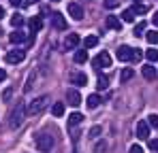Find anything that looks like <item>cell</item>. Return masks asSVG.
Segmentation results:
<instances>
[{"label": "cell", "mask_w": 158, "mask_h": 153, "mask_svg": "<svg viewBox=\"0 0 158 153\" xmlns=\"http://www.w3.org/2000/svg\"><path fill=\"white\" fill-rule=\"evenodd\" d=\"M28 115V106L24 104V102H17L15 106H13V111H11V117H9V126L13 128H19L22 124H24V119H26Z\"/></svg>", "instance_id": "1"}, {"label": "cell", "mask_w": 158, "mask_h": 153, "mask_svg": "<svg viewBox=\"0 0 158 153\" xmlns=\"http://www.w3.org/2000/svg\"><path fill=\"white\" fill-rule=\"evenodd\" d=\"M34 143H36V149L41 153H49L53 149V136H49V134H36Z\"/></svg>", "instance_id": "2"}, {"label": "cell", "mask_w": 158, "mask_h": 153, "mask_svg": "<svg viewBox=\"0 0 158 153\" xmlns=\"http://www.w3.org/2000/svg\"><path fill=\"white\" fill-rule=\"evenodd\" d=\"M47 96H39V98H34V100L28 104V115H39L45 106H47Z\"/></svg>", "instance_id": "3"}, {"label": "cell", "mask_w": 158, "mask_h": 153, "mask_svg": "<svg viewBox=\"0 0 158 153\" xmlns=\"http://www.w3.org/2000/svg\"><path fill=\"white\" fill-rule=\"evenodd\" d=\"M92 64H94V68H96V70H98V68H109V66H111V55H109L107 51H101V53L94 57V62H92Z\"/></svg>", "instance_id": "4"}, {"label": "cell", "mask_w": 158, "mask_h": 153, "mask_svg": "<svg viewBox=\"0 0 158 153\" xmlns=\"http://www.w3.org/2000/svg\"><path fill=\"white\" fill-rule=\"evenodd\" d=\"M24 57H26V51H22V49H13V51H9L6 53V62L9 64H19V62H24Z\"/></svg>", "instance_id": "5"}, {"label": "cell", "mask_w": 158, "mask_h": 153, "mask_svg": "<svg viewBox=\"0 0 158 153\" xmlns=\"http://www.w3.org/2000/svg\"><path fill=\"white\" fill-rule=\"evenodd\" d=\"M69 15L73 17V19H83V6L79 4V2H69Z\"/></svg>", "instance_id": "6"}, {"label": "cell", "mask_w": 158, "mask_h": 153, "mask_svg": "<svg viewBox=\"0 0 158 153\" xmlns=\"http://www.w3.org/2000/svg\"><path fill=\"white\" fill-rule=\"evenodd\" d=\"M79 43H81L79 34H66V38H64V51H73Z\"/></svg>", "instance_id": "7"}, {"label": "cell", "mask_w": 158, "mask_h": 153, "mask_svg": "<svg viewBox=\"0 0 158 153\" xmlns=\"http://www.w3.org/2000/svg\"><path fill=\"white\" fill-rule=\"evenodd\" d=\"M115 57L122 60V62H128V60H132V49L128 47V45H122L120 49L115 51Z\"/></svg>", "instance_id": "8"}, {"label": "cell", "mask_w": 158, "mask_h": 153, "mask_svg": "<svg viewBox=\"0 0 158 153\" xmlns=\"http://www.w3.org/2000/svg\"><path fill=\"white\" fill-rule=\"evenodd\" d=\"M137 136L143 138V140L150 138V124H148V121H139V124H137Z\"/></svg>", "instance_id": "9"}, {"label": "cell", "mask_w": 158, "mask_h": 153, "mask_svg": "<svg viewBox=\"0 0 158 153\" xmlns=\"http://www.w3.org/2000/svg\"><path fill=\"white\" fill-rule=\"evenodd\" d=\"M66 102H69L71 106H79V104H81V94H79L77 89H69V92H66Z\"/></svg>", "instance_id": "10"}, {"label": "cell", "mask_w": 158, "mask_h": 153, "mask_svg": "<svg viewBox=\"0 0 158 153\" xmlns=\"http://www.w3.org/2000/svg\"><path fill=\"white\" fill-rule=\"evenodd\" d=\"M52 24H53L56 30H66V19H64V15H62V13H53Z\"/></svg>", "instance_id": "11"}, {"label": "cell", "mask_w": 158, "mask_h": 153, "mask_svg": "<svg viewBox=\"0 0 158 153\" xmlns=\"http://www.w3.org/2000/svg\"><path fill=\"white\" fill-rule=\"evenodd\" d=\"M41 28H43V19H41V15L30 17V34H36Z\"/></svg>", "instance_id": "12"}, {"label": "cell", "mask_w": 158, "mask_h": 153, "mask_svg": "<svg viewBox=\"0 0 158 153\" xmlns=\"http://www.w3.org/2000/svg\"><path fill=\"white\" fill-rule=\"evenodd\" d=\"M96 45H98V36H96V34H90V36L83 38V49H92V47H96Z\"/></svg>", "instance_id": "13"}, {"label": "cell", "mask_w": 158, "mask_h": 153, "mask_svg": "<svg viewBox=\"0 0 158 153\" xmlns=\"http://www.w3.org/2000/svg\"><path fill=\"white\" fill-rule=\"evenodd\" d=\"M107 28H111V30H122V19H118L115 15H109V17H107Z\"/></svg>", "instance_id": "14"}, {"label": "cell", "mask_w": 158, "mask_h": 153, "mask_svg": "<svg viewBox=\"0 0 158 153\" xmlns=\"http://www.w3.org/2000/svg\"><path fill=\"white\" fill-rule=\"evenodd\" d=\"M156 68H154V66H152V62H150V64H148V66H143V76H145V79H148V81H154V79H156Z\"/></svg>", "instance_id": "15"}, {"label": "cell", "mask_w": 158, "mask_h": 153, "mask_svg": "<svg viewBox=\"0 0 158 153\" xmlns=\"http://www.w3.org/2000/svg\"><path fill=\"white\" fill-rule=\"evenodd\" d=\"M9 38H11V43H24V41H28V43H30V38H28L22 30H15V32H13Z\"/></svg>", "instance_id": "16"}, {"label": "cell", "mask_w": 158, "mask_h": 153, "mask_svg": "<svg viewBox=\"0 0 158 153\" xmlns=\"http://www.w3.org/2000/svg\"><path fill=\"white\" fill-rule=\"evenodd\" d=\"M71 83H75V85H81V87H83V85L88 83V76L83 75V73H75V75L71 76Z\"/></svg>", "instance_id": "17"}, {"label": "cell", "mask_w": 158, "mask_h": 153, "mask_svg": "<svg viewBox=\"0 0 158 153\" xmlns=\"http://www.w3.org/2000/svg\"><path fill=\"white\" fill-rule=\"evenodd\" d=\"M101 102H103V100H101V96H98V94H92V96H88L85 104H88V108H96Z\"/></svg>", "instance_id": "18"}, {"label": "cell", "mask_w": 158, "mask_h": 153, "mask_svg": "<svg viewBox=\"0 0 158 153\" xmlns=\"http://www.w3.org/2000/svg\"><path fill=\"white\" fill-rule=\"evenodd\" d=\"M81 121H83V115H79V113H71V117H69V126H71V128L79 126Z\"/></svg>", "instance_id": "19"}, {"label": "cell", "mask_w": 158, "mask_h": 153, "mask_svg": "<svg viewBox=\"0 0 158 153\" xmlns=\"http://www.w3.org/2000/svg\"><path fill=\"white\" fill-rule=\"evenodd\" d=\"M73 60H75L77 64H85V62H88V51H85V49H79L77 53H75V57H73Z\"/></svg>", "instance_id": "20"}, {"label": "cell", "mask_w": 158, "mask_h": 153, "mask_svg": "<svg viewBox=\"0 0 158 153\" xmlns=\"http://www.w3.org/2000/svg\"><path fill=\"white\" fill-rule=\"evenodd\" d=\"M96 85H98V89H107L109 87V79H107V75H98V79H96Z\"/></svg>", "instance_id": "21"}, {"label": "cell", "mask_w": 158, "mask_h": 153, "mask_svg": "<svg viewBox=\"0 0 158 153\" xmlns=\"http://www.w3.org/2000/svg\"><path fill=\"white\" fill-rule=\"evenodd\" d=\"M52 113L56 117H60V115H64V102H56L52 106Z\"/></svg>", "instance_id": "22"}, {"label": "cell", "mask_w": 158, "mask_h": 153, "mask_svg": "<svg viewBox=\"0 0 158 153\" xmlns=\"http://www.w3.org/2000/svg\"><path fill=\"white\" fill-rule=\"evenodd\" d=\"M145 57H148L150 62H158V49L156 47H150V49L145 51Z\"/></svg>", "instance_id": "23"}, {"label": "cell", "mask_w": 158, "mask_h": 153, "mask_svg": "<svg viewBox=\"0 0 158 153\" xmlns=\"http://www.w3.org/2000/svg\"><path fill=\"white\" fill-rule=\"evenodd\" d=\"M132 76H135L132 68H124V70H122V75H120V81H122V83H126V81H131Z\"/></svg>", "instance_id": "24"}, {"label": "cell", "mask_w": 158, "mask_h": 153, "mask_svg": "<svg viewBox=\"0 0 158 153\" xmlns=\"http://www.w3.org/2000/svg\"><path fill=\"white\" fill-rule=\"evenodd\" d=\"M145 38H148V43H150V45H156V43H158V32H156V30L145 32Z\"/></svg>", "instance_id": "25"}, {"label": "cell", "mask_w": 158, "mask_h": 153, "mask_svg": "<svg viewBox=\"0 0 158 153\" xmlns=\"http://www.w3.org/2000/svg\"><path fill=\"white\" fill-rule=\"evenodd\" d=\"M11 26H15V28H19V26H24V17H22L19 13H15V15L11 17Z\"/></svg>", "instance_id": "26"}, {"label": "cell", "mask_w": 158, "mask_h": 153, "mask_svg": "<svg viewBox=\"0 0 158 153\" xmlns=\"http://www.w3.org/2000/svg\"><path fill=\"white\" fill-rule=\"evenodd\" d=\"M132 19H135V11H132V9H126V11L122 13V22H131L132 24Z\"/></svg>", "instance_id": "27"}, {"label": "cell", "mask_w": 158, "mask_h": 153, "mask_svg": "<svg viewBox=\"0 0 158 153\" xmlns=\"http://www.w3.org/2000/svg\"><path fill=\"white\" fill-rule=\"evenodd\" d=\"M132 32H135V36H141V34L145 32V22H139V24L135 26V30H132Z\"/></svg>", "instance_id": "28"}, {"label": "cell", "mask_w": 158, "mask_h": 153, "mask_svg": "<svg viewBox=\"0 0 158 153\" xmlns=\"http://www.w3.org/2000/svg\"><path fill=\"white\" fill-rule=\"evenodd\" d=\"M132 11H135V15H145V13H148V6H143V4H135Z\"/></svg>", "instance_id": "29"}, {"label": "cell", "mask_w": 158, "mask_h": 153, "mask_svg": "<svg viewBox=\"0 0 158 153\" xmlns=\"http://www.w3.org/2000/svg\"><path fill=\"white\" fill-rule=\"evenodd\" d=\"M148 124H150V126H152V128H158V115H156V113L148 117Z\"/></svg>", "instance_id": "30"}, {"label": "cell", "mask_w": 158, "mask_h": 153, "mask_svg": "<svg viewBox=\"0 0 158 153\" xmlns=\"http://www.w3.org/2000/svg\"><path fill=\"white\" fill-rule=\"evenodd\" d=\"M105 149H107V143H105V140H101V143L94 147V153H103Z\"/></svg>", "instance_id": "31"}, {"label": "cell", "mask_w": 158, "mask_h": 153, "mask_svg": "<svg viewBox=\"0 0 158 153\" xmlns=\"http://www.w3.org/2000/svg\"><path fill=\"white\" fill-rule=\"evenodd\" d=\"M96 136H101V126H94L90 130V138H96Z\"/></svg>", "instance_id": "32"}, {"label": "cell", "mask_w": 158, "mask_h": 153, "mask_svg": "<svg viewBox=\"0 0 158 153\" xmlns=\"http://www.w3.org/2000/svg\"><path fill=\"white\" fill-rule=\"evenodd\" d=\"M143 57V53H141V49H132V62H139Z\"/></svg>", "instance_id": "33"}, {"label": "cell", "mask_w": 158, "mask_h": 153, "mask_svg": "<svg viewBox=\"0 0 158 153\" xmlns=\"http://www.w3.org/2000/svg\"><path fill=\"white\" fill-rule=\"evenodd\" d=\"M128 153H143V147H141V145H131Z\"/></svg>", "instance_id": "34"}, {"label": "cell", "mask_w": 158, "mask_h": 153, "mask_svg": "<svg viewBox=\"0 0 158 153\" xmlns=\"http://www.w3.org/2000/svg\"><path fill=\"white\" fill-rule=\"evenodd\" d=\"M150 149L158 153V138H154V140H150Z\"/></svg>", "instance_id": "35"}, {"label": "cell", "mask_w": 158, "mask_h": 153, "mask_svg": "<svg viewBox=\"0 0 158 153\" xmlns=\"http://www.w3.org/2000/svg\"><path fill=\"white\" fill-rule=\"evenodd\" d=\"M105 4H107V9H113V6H115V4H118V0H107Z\"/></svg>", "instance_id": "36"}, {"label": "cell", "mask_w": 158, "mask_h": 153, "mask_svg": "<svg viewBox=\"0 0 158 153\" xmlns=\"http://www.w3.org/2000/svg\"><path fill=\"white\" fill-rule=\"evenodd\" d=\"M4 79H6V73H4V70L0 68V81H4Z\"/></svg>", "instance_id": "37"}, {"label": "cell", "mask_w": 158, "mask_h": 153, "mask_svg": "<svg viewBox=\"0 0 158 153\" xmlns=\"http://www.w3.org/2000/svg\"><path fill=\"white\" fill-rule=\"evenodd\" d=\"M11 4H13V6H19V4H22V0H11Z\"/></svg>", "instance_id": "38"}, {"label": "cell", "mask_w": 158, "mask_h": 153, "mask_svg": "<svg viewBox=\"0 0 158 153\" xmlns=\"http://www.w3.org/2000/svg\"><path fill=\"white\" fill-rule=\"evenodd\" d=\"M152 22H154V26H158V13H154V17H152Z\"/></svg>", "instance_id": "39"}, {"label": "cell", "mask_w": 158, "mask_h": 153, "mask_svg": "<svg viewBox=\"0 0 158 153\" xmlns=\"http://www.w3.org/2000/svg\"><path fill=\"white\" fill-rule=\"evenodd\" d=\"M2 17H4V9L0 6V19H2Z\"/></svg>", "instance_id": "40"}, {"label": "cell", "mask_w": 158, "mask_h": 153, "mask_svg": "<svg viewBox=\"0 0 158 153\" xmlns=\"http://www.w3.org/2000/svg\"><path fill=\"white\" fill-rule=\"evenodd\" d=\"M132 2H137V4H139V2H141V0H132Z\"/></svg>", "instance_id": "41"}, {"label": "cell", "mask_w": 158, "mask_h": 153, "mask_svg": "<svg viewBox=\"0 0 158 153\" xmlns=\"http://www.w3.org/2000/svg\"><path fill=\"white\" fill-rule=\"evenodd\" d=\"M53 2H58V0H53Z\"/></svg>", "instance_id": "42"}]
</instances>
